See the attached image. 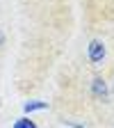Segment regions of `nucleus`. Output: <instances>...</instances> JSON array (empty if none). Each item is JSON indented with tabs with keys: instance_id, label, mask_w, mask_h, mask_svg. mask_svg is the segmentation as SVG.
Segmentation results:
<instances>
[{
	"instance_id": "obj_1",
	"label": "nucleus",
	"mask_w": 114,
	"mask_h": 128,
	"mask_svg": "<svg viewBox=\"0 0 114 128\" xmlns=\"http://www.w3.org/2000/svg\"><path fill=\"white\" fill-rule=\"evenodd\" d=\"M105 55H107L105 41L103 39H91L89 46H87V57H89V62L94 64V66H101L103 60H105Z\"/></svg>"
},
{
	"instance_id": "obj_2",
	"label": "nucleus",
	"mask_w": 114,
	"mask_h": 128,
	"mask_svg": "<svg viewBox=\"0 0 114 128\" xmlns=\"http://www.w3.org/2000/svg\"><path fill=\"white\" fill-rule=\"evenodd\" d=\"M91 94L96 96V98H101V101H107V98H110V89H107L105 78L96 76V78L91 80Z\"/></svg>"
},
{
	"instance_id": "obj_3",
	"label": "nucleus",
	"mask_w": 114,
	"mask_h": 128,
	"mask_svg": "<svg viewBox=\"0 0 114 128\" xmlns=\"http://www.w3.org/2000/svg\"><path fill=\"white\" fill-rule=\"evenodd\" d=\"M48 108V103H43V101H30V103H25V112H34V110H46Z\"/></svg>"
},
{
	"instance_id": "obj_4",
	"label": "nucleus",
	"mask_w": 114,
	"mask_h": 128,
	"mask_svg": "<svg viewBox=\"0 0 114 128\" xmlns=\"http://www.w3.org/2000/svg\"><path fill=\"white\" fill-rule=\"evenodd\" d=\"M14 128H37V126H34V121H30V119H21V121L14 124Z\"/></svg>"
},
{
	"instance_id": "obj_5",
	"label": "nucleus",
	"mask_w": 114,
	"mask_h": 128,
	"mask_svg": "<svg viewBox=\"0 0 114 128\" xmlns=\"http://www.w3.org/2000/svg\"><path fill=\"white\" fill-rule=\"evenodd\" d=\"M0 46H5V32L0 30Z\"/></svg>"
},
{
	"instance_id": "obj_6",
	"label": "nucleus",
	"mask_w": 114,
	"mask_h": 128,
	"mask_svg": "<svg viewBox=\"0 0 114 128\" xmlns=\"http://www.w3.org/2000/svg\"><path fill=\"white\" fill-rule=\"evenodd\" d=\"M73 128H85V126H80V124H73Z\"/></svg>"
}]
</instances>
